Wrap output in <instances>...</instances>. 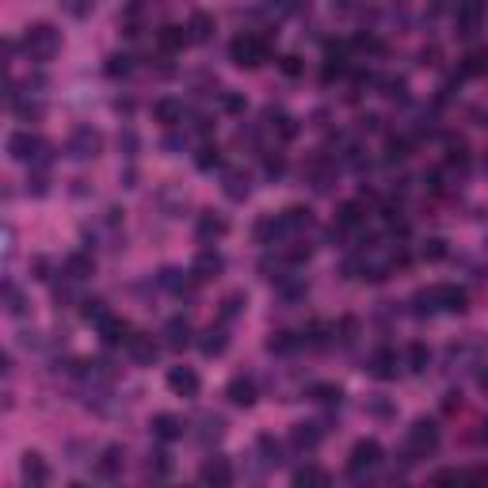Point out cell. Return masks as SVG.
<instances>
[{
    "mask_svg": "<svg viewBox=\"0 0 488 488\" xmlns=\"http://www.w3.org/2000/svg\"><path fill=\"white\" fill-rule=\"evenodd\" d=\"M23 50L31 61H50L54 54L61 50V34L54 31L50 23H34V27H27V34H23Z\"/></svg>",
    "mask_w": 488,
    "mask_h": 488,
    "instance_id": "obj_1",
    "label": "cell"
},
{
    "mask_svg": "<svg viewBox=\"0 0 488 488\" xmlns=\"http://www.w3.org/2000/svg\"><path fill=\"white\" fill-rule=\"evenodd\" d=\"M8 153L12 160H23V165H46L50 160V141L34 138L31 130H19L8 138Z\"/></svg>",
    "mask_w": 488,
    "mask_h": 488,
    "instance_id": "obj_2",
    "label": "cell"
},
{
    "mask_svg": "<svg viewBox=\"0 0 488 488\" xmlns=\"http://www.w3.org/2000/svg\"><path fill=\"white\" fill-rule=\"evenodd\" d=\"M229 58H233V65H240V69H256L267 61V42L256 39V34H237V39L229 42Z\"/></svg>",
    "mask_w": 488,
    "mask_h": 488,
    "instance_id": "obj_3",
    "label": "cell"
},
{
    "mask_svg": "<svg viewBox=\"0 0 488 488\" xmlns=\"http://www.w3.org/2000/svg\"><path fill=\"white\" fill-rule=\"evenodd\" d=\"M438 450V423L435 420H416L408 427V462L416 458H427Z\"/></svg>",
    "mask_w": 488,
    "mask_h": 488,
    "instance_id": "obj_4",
    "label": "cell"
},
{
    "mask_svg": "<svg viewBox=\"0 0 488 488\" xmlns=\"http://www.w3.org/2000/svg\"><path fill=\"white\" fill-rule=\"evenodd\" d=\"M100 149H103V134L92 130V126H76L65 141V153L73 160H92V157H100Z\"/></svg>",
    "mask_w": 488,
    "mask_h": 488,
    "instance_id": "obj_5",
    "label": "cell"
},
{
    "mask_svg": "<svg viewBox=\"0 0 488 488\" xmlns=\"http://www.w3.org/2000/svg\"><path fill=\"white\" fill-rule=\"evenodd\" d=\"M378 465H381V443H374V438H359L355 447H351L348 469L355 473V477H363V473L378 469Z\"/></svg>",
    "mask_w": 488,
    "mask_h": 488,
    "instance_id": "obj_6",
    "label": "cell"
},
{
    "mask_svg": "<svg viewBox=\"0 0 488 488\" xmlns=\"http://www.w3.org/2000/svg\"><path fill=\"white\" fill-rule=\"evenodd\" d=\"M485 0H458V34L462 39H469V34H477L480 19H485Z\"/></svg>",
    "mask_w": 488,
    "mask_h": 488,
    "instance_id": "obj_7",
    "label": "cell"
},
{
    "mask_svg": "<svg viewBox=\"0 0 488 488\" xmlns=\"http://www.w3.org/2000/svg\"><path fill=\"white\" fill-rule=\"evenodd\" d=\"M435 301H438V309H447V313H465V309H469V294H465L462 286H454V282H438Z\"/></svg>",
    "mask_w": 488,
    "mask_h": 488,
    "instance_id": "obj_8",
    "label": "cell"
},
{
    "mask_svg": "<svg viewBox=\"0 0 488 488\" xmlns=\"http://www.w3.org/2000/svg\"><path fill=\"white\" fill-rule=\"evenodd\" d=\"M100 339L107 343V348H130L134 332H130V324L118 321V317H103L100 321Z\"/></svg>",
    "mask_w": 488,
    "mask_h": 488,
    "instance_id": "obj_9",
    "label": "cell"
},
{
    "mask_svg": "<svg viewBox=\"0 0 488 488\" xmlns=\"http://www.w3.org/2000/svg\"><path fill=\"white\" fill-rule=\"evenodd\" d=\"M168 389L180 393V397H195L199 393V374L191 370V366H172L168 370Z\"/></svg>",
    "mask_w": 488,
    "mask_h": 488,
    "instance_id": "obj_10",
    "label": "cell"
},
{
    "mask_svg": "<svg viewBox=\"0 0 488 488\" xmlns=\"http://www.w3.org/2000/svg\"><path fill=\"white\" fill-rule=\"evenodd\" d=\"M222 267H225V259L218 256V252L202 248L199 256H195V264H191V275H195V282H206V279H218Z\"/></svg>",
    "mask_w": 488,
    "mask_h": 488,
    "instance_id": "obj_11",
    "label": "cell"
},
{
    "mask_svg": "<svg viewBox=\"0 0 488 488\" xmlns=\"http://www.w3.org/2000/svg\"><path fill=\"white\" fill-rule=\"evenodd\" d=\"M195 233H199L202 244H214V240H222L225 233H229V222H225L222 214H214V210H210V214L199 218V229H195Z\"/></svg>",
    "mask_w": 488,
    "mask_h": 488,
    "instance_id": "obj_12",
    "label": "cell"
},
{
    "mask_svg": "<svg viewBox=\"0 0 488 488\" xmlns=\"http://www.w3.org/2000/svg\"><path fill=\"white\" fill-rule=\"evenodd\" d=\"M199 480H206V485H233V465L225 458H206L199 469Z\"/></svg>",
    "mask_w": 488,
    "mask_h": 488,
    "instance_id": "obj_13",
    "label": "cell"
},
{
    "mask_svg": "<svg viewBox=\"0 0 488 488\" xmlns=\"http://www.w3.org/2000/svg\"><path fill=\"white\" fill-rule=\"evenodd\" d=\"M225 348H229V332H225L222 324H218V328L210 324V328L202 332V339H199V351L206 359H218V355H225Z\"/></svg>",
    "mask_w": 488,
    "mask_h": 488,
    "instance_id": "obj_14",
    "label": "cell"
},
{
    "mask_svg": "<svg viewBox=\"0 0 488 488\" xmlns=\"http://www.w3.org/2000/svg\"><path fill=\"white\" fill-rule=\"evenodd\" d=\"M321 435H324L321 423H294V427H290V443H294L298 450H317Z\"/></svg>",
    "mask_w": 488,
    "mask_h": 488,
    "instance_id": "obj_15",
    "label": "cell"
},
{
    "mask_svg": "<svg viewBox=\"0 0 488 488\" xmlns=\"http://www.w3.org/2000/svg\"><path fill=\"white\" fill-rule=\"evenodd\" d=\"M149 427H153V435H157L160 443H172V438L183 435V420H180V416H172V412H157Z\"/></svg>",
    "mask_w": 488,
    "mask_h": 488,
    "instance_id": "obj_16",
    "label": "cell"
},
{
    "mask_svg": "<svg viewBox=\"0 0 488 488\" xmlns=\"http://www.w3.org/2000/svg\"><path fill=\"white\" fill-rule=\"evenodd\" d=\"M366 370H370V378L378 381H389V378H397V351H378V355L366 363Z\"/></svg>",
    "mask_w": 488,
    "mask_h": 488,
    "instance_id": "obj_17",
    "label": "cell"
},
{
    "mask_svg": "<svg viewBox=\"0 0 488 488\" xmlns=\"http://www.w3.org/2000/svg\"><path fill=\"white\" fill-rule=\"evenodd\" d=\"M165 343L172 351H183L191 343V324H187V317H172V321L165 324Z\"/></svg>",
    "mask_w": 488,
    "mask_h": 488,
    "instance_id": "obj_18",
    "label": "cell"
},
{
    "mask_svg": "<svg viewBox=\"0 0 488 488\" xmlns=\"http://www.w3.org/2000/svg\"><path fill=\"white\" fill-rule=\"evenodd\" d=\"M225 397L237 408H252L256 405V385H252V378H233L229 389H225Z\"/></svg>",
    "mask_w": 488,
    "mask_h": 488,
    "instance_id": "obj_19",
    "label": "cell"
},
{
    "mask_svg": "<svg viewBox=\"0 0 488 488\" xmlns=\"http://www.w3.org/2000/svg\"><path fill=\"white\" fill-rule=\"evenodd\" d=\"M157 42H160V50H165V54H176V50H183V46L191 42V34H187V27L168 23V27H160V31H157Z\"/></svg>",
    "mask_w": 488,
    "mask_h": 488,
    "instance_id": "obj_20",
    "label": "cell"
},
{
    "mask_svg": "<svg viewBox=\"0 0 488 488\" xmlns=\"http://www.w3.org/2000/svg\"><path fill=\"white\" fill-rule=\"evenodd\" d=\"M153 118H157L160 126H176V123H183V103L172 100V96H165V100L153 103Z\"/></svg>",
    "mask_w": 488,
    "mask_h": 488,
    "instance_id": "obj_21",
    "label": "cell"
},
{
    "mask_svg": "<svg viewBox=\"0 0 488 488\" xmlns=\"http://www.w3.org/2000/svg\"><path fill=\"white\" fill-rule=\"evenodd\" d=\"M130 359L138 366H153V363H157V343H153V336H134L130 339Z\"/></svg>",
    "mask_w": 488,
    "mask_h": 488,
    "instance_id": "obj_22",
    "label": "cell"
},
{
    "mask_svg": "<svg viewBox=\"0 0 488 488\" xmlns=\"http://www.w3.org/2000/svg\"><path fill=\"white\" fill-rule=\"evenodd\" d=\"M225 195H229L233 202H244L252 195V180L248 172H225Z\"/></svg>",
    "mask_w": 488,
    "mask_h": 488,
    "instance_id": "obj_23",
    "label": "cell"
},
{
    "mask_svg": "<svg viewBox=\"0 0 488 488\" xmlns=\"http://www.w3.org/2000/svg\"><path fill=\"white\" fill-rule=\"evenodd\" d=\"M282 218H275V214H267V218H259L256 222V229H252V237L259 240V244H275V240L282 237Z\"/></svg>",
    "mask_w": 488,
    "mask_h": 488,
    "instance_id": "obj_24",
    "label": "cell"
},
{
    "mask_svg": "<svg viewBox=\"0 0 488 488\" xmlns=\"http://www.w3.org/2000/svg\"><path fill=\"white\" fill-rule=\"evenodd\" d=\"M92 271H96V259H92V256H84V252H73V256L65 259V275H69L73 282L92 279Z\"/></svg>",
    "mask_w": 488,
    "mask_h": 488,
    "instance_id": "obj_25",
    "label": "cell"
},
{
    "mask_svg": "<svg viewBox=\"0 0 488 488\" xmlns=\"http://www.w3.org/2000/svg\"><path fill=\"white\" fill-rule=\"evenodd\" d=\"M23 480H31V485L50 480V465L42 462V454H23Z\"/></svg>",
    "mask_w": 488,
    "mask_h": 488,
    "instance_id": "obj_26",
    "label": "cell"
},
{
    "mask_svg": "<svg viewBox=\"0 0 488 488\" xmlns=\"http://www.w3.org/2000/svg\"><path fill=\"white\" fill-rule=\"evenodd\" d=\"M279 218H282V229L286 233H298V229H309V225H313V214H309L306 206H286Z\"/></svg>",
    "mask_w": 488,
    "mask_h": 488,
    "instance_id": "obj_27",
    "label": "cell"
},
{
    "mask_svg": "<svg viewBox=\"0 0 488 488\" xmlns=\"http://www.w3.org/2000/svg\"><path fill=\"white\" fill-rule=\"evenodd\" d=\"M123 465H126V450L123 447H107L96 469H100L103 477H118V473H123Z\"/></svg>",
    "mask_w": 488,
    "mask_h": 488,
    "instance_id": "obj_28",
    "label": "cell"
},
{
    "mask_svg": "<svg viewBox=\"0 0 488 488\" xmlns=\"http://www.w3.org/2000/svg\"><path fill=\"white\" fill-rule=\"evenodd\" d=\"M359 222H363V202H343V206L336 210V233L355 229Z\"/></svg>",
    "mask_w": 488,
    "mask_h": 488,
    "instance_id": "obj_29",
    "label": "cell"
},
{
    "mask_svg": "<svg viewBox=\"0 0 488 488\" xmlns=\"http://www.w3.org/2000/svg\"><path fill=\"white\" fill-rule=\"evenodd\" d=\"M187 34H191V42H206L210 34H214V16H206V12H195V16L187 19Z\"/></svg>",
    "mask_w": 488,
    "mask_h": 488,
    "instance_id": "obj_30",
    "label": "cell"
},
{
    "mask_svg": "<svg viewBox=\"0 0 488 488\" xmlns=\"http://www.w3.org/2000/svg\"><path fill=\"white\" fill-rule=\"evenodd\" d=\"M244 306H248V294L244 290H233V294H225L222 298V321H233V317L244 313Z\"/></svg>",
    "mask_w": 488,
    "mask_h": 488,
    "instance_id": "obj_31",
    "label": "cell"
},
{
    "mask_svg": "<svg viewBox=\"0 0 488 488\" xmlns=\"http://www.w3.org/2000/svg\"><path fill=\"white\" fill-rule=\"evenodd\" d=\"M256 450L264 454L267 465H279V462H282V443H279L275 435H259V438H256Z\"/></svg>",
    "mask_w": 488,
    "mask_h": 488,
    "instance_id": "obj_32",
    "label": "cell"
},
{
    "mask_svg": "<svg viewBox=\"0 0 488 488\" xmlns=\"http://www.w3.org/2000/svg\"><path fill=\"white\" fill-rule=\"evenodd\" d=\"M195 165H199L202 172H214V168H222V149H218L214 141H206V145L195 153Z\"/></svg>",
    "mask_w": 488,
    "mask_h": 488,
    "instance_id": "obj_33",
    "label": "cell"
},
{
    "mask_svg": "<svg viewBox=\"0 0 488 488\" xmlns=\"http://www.w3.org/2000/svg\"><path fill=\"white\" fill-rule=\"evenodd\" d=\"M309 397L317 401V405H339V397H343V389L332 385V381H321V385L309 389Z\"/></svg>",
    "mask_w": 488,
    "mask_h": 488,
    "instance_id": "obj_34",
    "label": "cell"
},
{
    "mask_svg": "<svg viewBox=\"0 0 488 488\" xmlns=\"http://www.w3.org/2000/svg\"><path fill=\"white\" fill-rule=\"evenodd\" d=\"M488 73V50H473L462 61V76H485Z\"/></svg>",
    "mask_w": 488,
    "mask_h": 488,
    "instance_id": "obj_35",
    "label": "cell"
},
{
    "mask_svg": "<svg viewBox=\"0 0 488 488\" xmlns=\"http://www.w3.org/2000/svg\"><path fill=\"white\" fill-rule=\"evenodd\" d=\"M130 69H134L130 54H111L107 65H103V73H107L111 81H118V76H130Z\"/></svg>",
    "mask_w": 488,
    "mask_h": 488,
    "instance_id": "obj_36",
    "label": "cell"
},
{
    "mask_svg": "<svg viewBox=\"0 0 488 488\" xmlns=\"http://www.w3.org/2000/svg\"><path fill=\"white\" fill-rule=\"evenodd\" d=\"M447 160H450V165H458V168H465V160H469V145H465V138H454V134L447 138Z\"/></svg>",
    "mask_w": 488,
    "mask_h": 488,
    "instance_id": "obj_37",
    "label": "cell"
},
{
    "mask_svg": "<svg viewBox=\"0 0 488 488\" xmlns=\"http://www.w3.org/2000/svg\"><path fill=\"white\" fill-rule=\"evenodd\" d=\"M267 118H275V130H279V138H282V141H290L294 134H298V118L282 115V111H271V107H267Z\"/></svg>",
    "mask_w": 488,
    "mask_h": 488,
    "instance_id": "obj_38",
    "label": "cell"
},
{
    "mask_svg": "<svg viewBox=\"0 0 488 488\" xmlns=\"http://www.w3.org/2000/svg\"><path fill=\"white\" fill-rule=\"evenodd\" d=\"M294 485H298V488H306V485H328V473L317 469V465H306V469L294 473Z\"/></svg>",
    "mask_w": 488,
    "mask_h": 488,
    "instance_id": "obj_39",
    "label": "cell"
},
{
    "mask_svg": "<svg viewBox=\"0 0 488 488\" xmlns=\"http://www.w3.org/2000/svg\"><path fill=\"white\" fill-rule=\"evenodd\" d=\"M408 149H412V141H408V138H389V145H385V160H389V165H397V160H408Z\"/></svg>",
    "mask_w": 488,
    "mask_h": 488,
    "instance_id": "obj_40",
    "label": "cell"
},
{
    "mask_svg": "<svg viewBox=\"0 0 488 488\" xmlns=\"http://www.w3.org/2000/svg\"><path fill=\"white\" fill-rule=\"evenodd\" d=\"M222 435H225V420H222V416H202V431H199L202 443H210V438H222Z\"/></svg>",
    "mask_w": 488,
    "mask_h": 488,
    "instance_id": "obj_41",
    "label": "cell"
},
{
    "mask_svg": "<svg viewBox=\"0 0 488 488\" xmlns=\"http://www.w3.org/2000/svg\"><path fill=\"white\" fill-rule=\"evenodd\" d=\"M160 286L172 290V294H183V290H187V279H183V271H176V267H165V271H160Z\"/></svg>",
    "mask_w": 488,
    "mask_h": 488,
    "instance_id": "obj_42",
    "label": "cell"
},
{
    "mask_svg": "<svg viewBox=\"0 0 488 488\" xmlns=\"http://www.w3.org/2000/svg\"><path fill=\"white\" fill-rule=\"evenodd\" d=\"M81 317H84V321H96V324H100L103 317H107V309H103L100 298H84V301H81Z\"/></svg>",
    "mask_w": 488,
    "mask_h": 488,
    "instance_id": "obj_43",
    "label": "cell"
},
{
    "mask_svg": "<svg viewBox=\"0 0 488 488\" xmlns=\"http://www.w3.org/2000/svg\"><path fill=\"white\" fill-rule=\"evenodd\" d=\"M4 301H8V313H12V317H23V313H27V301H23V294H19V290L12 286V282L4 286Z\"/></svg>",
    "mask_w": 488,
    "mask_h": 488,
    "instance_id": "obj_44",
    "label": "cell"
},
{
    "mask_svg": "<svg viewBox=\"0 0 488 488\" xmlns=\"http://www.w3.org/2000/svg\"><path fill=\"white\" fill-rule=\"evenodd\" d=\"M420 256H423V259H427V264H438V259L447 256V240H438V237H431V240H427V244H423V248H420Z\"/></svg>",
    "mask_w": 488,
    "mask_h": 488,
    "instance_id": "obj_45",
    "label": "cell"
},
{
    "mask_svg": "<svg viewBox=\"0 0 488 488\" xmlns=\"http://www.w3.org/2000/svg\"><path fill=\"white\" fill-rule=\"evenodd\" d=\"M408 363H412V370L420 374V370H427V363H431V351L423 348V343H412L408 348Z\"/></svg>",
    "mask_w": 488,
    "mask_h": 488,
    "instance_id": "obj_46",
    "label": "cell"
},
{
    "mask_svg": "<svg viewBox=\"0 0 488 488\" xmlns=\"http://www.w3.org/2000/svg\"><path fill=\"white\" fill-rule=\"evenodd\" d=\"M294 348H298V339L290 336V332H275V336L267 339V351H279V355L282 351H294Z\"/></svg>",
    "mask_w": 488,
    "mask_h": 488,
    "instance_id": "obj_47",
    "label": "cell"
},
{
    "mask_svg": "<svg viewBox=\"0 0 488 488\" xmlns=\"http://www.w3.org/2000/svg\"><path fill=\"white\" fill-rule=\"evenodd\" d=\"M381 88H385V92H381L385 100H397V103H405V100H408V84L401 81V76H397V81H385Z\"/></svg>",
    "mask_w": 488,
    "mask_h": 488,
    "instance_id": "obj_48",
    "label": "cell"
},
{
    "mask_svg": "<svg viewBox=\"0 0 488 488\" xmlns=\"http://www.w3.org/2000/svg\"><path fill=\"white\" fill-rule=\"evenodd\" d=\"M12 107H16V115L23 118V123H39V118L46 115V107H42V103H12Z\"/></svg>",
    "mask_w": 488,
    "mask_h": 488,
    "instance_id": "obj_49",
    "label": "cell"
},
{
    "mask_svg": "<svg viewBox=\"0 0 488 488\" xmlns=\"http://www.w3.org/2000/svg\"><path fill=\"white\" fill-rule=\"evenodd\" d=\"M61 8H65L69 16L84 19V16H92V8H96V0H61Z\"/></svg>",
    "mask_w": 488,
    "mask_h": 488,
    "instance_id": "obj_50",
    "label": "cell"
},
{
    "mask_svg": "<svg viewBox=\"0 0 488 488\" xmlns=\"http://www.w3.org/2000/svg\"><path fill=\"white\" fill-rule=\"evenodd\" d=\"M264 172L271 176V180H279V176L286 172V157H282V153H267V157H264Z\"/></svg>",
    "mask_w": 488,
    "mask_h": 488,
    "instance_id": "obj_51",
    "label": "cell"
},
{
    "mask_svg": "<svg viewBox=\"0 0 488 488\" xmlns=\"http://www.w3.org/2000/svg\"><path fill=\"white\" fill-rule=\"evenodd\" d=\"M222 111L240 115V111H244V96H237V92H222Z\"/></svg>",
    "mask_w": 488,
    "mask_h": 488,
    "instance_id": "obj_52",
    "label": "cell"
},
{
    "mask_svg": "<svg viewBox=\"0 0 488 488\" xmlns=\"http://www.w3.org/2000/svg\"><path fill=\"white\" fill-rule=\"evenodd\" d=\"M27 191H31V195H39V199H42V195L50 191V183H46V176H42V172H34L31 180H27Z\"/></svg>",
    "mask_w": 488,
    "mask_h": 488,
    "instance_id": "obj_53",
    "label": "cell"
},
{
    "mask_svg": "<svg viewBox=\"0 0 488 488\" xmlns=\"http://www.w3.org/2000/svg\"><path fill=\"white\" fill-rule=\"evenodd\" d=\"M279 65H282V73H286V76H298L301 73V58H298V54H286Z\"/></svg>",
    "mask_w": 488,
    "mask_h": 488,
    "instance_id": "obj_54",
    "label": "cell"
},
{
    "mask_svg": "<svg viewBox=\"0 0 488 488\" xmlns=\"http://www.w3.org/2000/svg\"><path fill=\"white\" fill-rule=\"evenodd\" d=\"M191 130L202 134V138H210V134H214V123H210L206 115H195V118H191Z\"/></svg>",
    "mask_w": 488,
    "mask_h": 488,
    "instance_id": "obj_55",
    "label": "cell"
},
{
    "mask_svg": "<svg viewBox=\"0 0 488 488\" xmlns=\"http://www.w3.org/2000/svg\"><path fill=\"white\" fill-rule=\"evenodd\" d=\"M355 46H359V50H366V54H378V50H381V42L374 39V34H359Z\"/></svg>",
    "mask_w": 488,
    "mask_h": 488,
    "instance_id": "obj_56",
    "label": "cell"
},
{
    "mask_svg": "<svg viewBox=\"0 0 488 488\" xmlns=\"http://www.w3.org/2000/svg\"><path fill=\"white\" fill-rule=\"evenodd\" d=\"M443 412H447V416L462 412V393H447V401H443Z\"/></svg>",
    "mask_w": 488,
    "mask_h": 488,
    "instance_id": "obj_57",
    "label": "cell"
},
{
    "mask_svg": "<svg viewBox=\"0 0 488 488\" xmlns=\"http://www.w3.org/2000/svg\"><path fill=\"white\" fill-rule=\"evenodd\" d=\"M370 416H381V420H385V416H393V405H389V401H370Z\"/></svg>",
    "mask_w": 488,
    "mask_h": 488,
    "instance_id": "obj_58",
    "label": "cell"
},
{
    "mask_svg": "<svg viewBox=\"0 0 488 488\" xmlns=\"http://www.w3.org/2000/svg\"><path fill=\"white\" fill-rule=\"evenodd\" d=\"M118 149H126V153H134V149H138V138H134V134H130V130H126V134H118Z\"/></svg>",
    "mask_w": 488,
    "mask_h": 488,
    "instance_id": "obj_59",
    "label": "cell"
},
{
    "mask_svg": "<svg viewBox=\"0 0 488 488\" xmlns=\"http://www.w3.org/2000/svg\"><path fill=\"white\" fill-rule=\"evenodd\" d=\"M480 385H485V389H488V374H480Z\"/></svg>",
    "mask_w": 488,
    "mask_h": 488,
    "instance_id": "obj_60",
    "label": "cell"
},
{
    "mask_svg": "<svg viewBox=\"0 0 488 488\" xmlns=\"http://www.w3.org/2000/svg\"><path fill=\"white\" fill-rule=\"evenodd\" d=\"M271 4H290V0H271Z\"/></svg>",
    "mask_w": 488,
    "mask_h": 488,
    "instance_id": "obj_61",
    "label": "cell"
},
{
    "mask_svg": "<svg viewBox=\"0 0 488 488\" xmlns=\"http://www.w3.org/2000/svg\"><path fill=\"white\" fill-rule=\"evenodd\" d=\"M485 435H488V423H485Z\"/></svg>",
    "mask_w": 488,
    "mask_h": 488,
    "instance_id": "obj_62",
    "label": "cell"
}]
</instances>
